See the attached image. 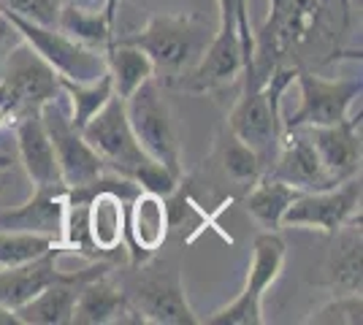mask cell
Instances as JSON below:
<instances>
[{"label":"cell","instance_id":"1","mask_svg":"<svg viewBox=\"0 0 363 325\" xmlns=\"http://www.w3.org/2000/svg\"><path fill=\"white\" fill-rule=\"evenodd\" d=\"M347 16V0H269V16L252 30V74L242 76L263 84L277 65L309 68L336 60Z\"/></svg>","mask_w":363,"mask_h":325},{"label":"cell","instance_id":"2","mask_svg":"<svg viewBox=\"0 0 363 325\" xmlns=\"http://www.w3.org/2000/svg\"><path fill=\"white\" fill-rule=\"evenodd\" d=\"M82 136L95 149V155L101 157L104 169L111 171L114 176H122L141 190L157 193L163 198L177 193L179 179L166 166L152 160L133 136L122 98L111 95L106 106L82 127Z\"/></svg>","mask_w":363,"mask_h":325},{"label":"cell","instance_id":"3","mask_svg":"<svg viewBox=\"0 0 363 325\" xmlns=\"http://www.w3.org/2000/svg\"><path fill=\"white\" fill-rule=\"evenodd\" d=\"M114 41L138 47L152 60V68L160 74L163 84L177 87L182 76H187V71L201 60L212 33L198 14H155L141 30Z\"/></svg>","mask_w":363,"mask_h":325},{"label":"cell","instance_id":"4","mask_svg":"<svg viewBox=\"0 0 363 325\" xmlns=\"http://www.w3.org/2000/svg\"><path fill=\"white\" fill-rule=\"evenodd\" d=\"M125 114L144 152L160 166H166L177 179H182V141L171 106L163 98V84L157 79L144 81L136 93L125 98Z\"/></svg>","mask_w":363,"mask_h":325},{"label":"cell","instance_id":"5","mask_svg":"<svg viewBox=\"0 0 363 325\" xmlns=\"http://www.w3.org/2000/svg\"><path fill=\"white\" fill-rule=\"evenodd\" d=\"M0 16L6 19V25H11L22 41L28 47L46 60L55 74L60 79H71V81H95L101 79L106 71V57L101 49H92L79 44L76 38H71L68 33H62L60 28H44V25H35L30 19H22L9 8H0Z\"/></svg>","mask_w":363,"mask_h":325},{"label":"cell","instance_id":"6","mask_svg":"<svg viewBox=\"0 0 363 325\" xmlns=\"http://www.w3.org/2000/svg\"><path fill=\"white\" fill-rule=\"evenodd\" d=\"M288 261V244L277 231H263L252 241V261L247 271L244 290L228 307L217 309L206 320L209 325H260L263 323V295L279 279Z\"/></svg>","mask_w":363,"mask_h":325},{"label":"cell","instance_id":"7","mask_svg":"<svg viewBox=\"0 0 363 325\" xmlns=\"http://www.w3.org/2000/svg\"><path fill=\"white\" fill-rule=\"evenodd\" d=\"M60 93V76L28 44H19L9 55L6 71L0 76V111H6L9 120L38 114L44 103Z\"/></svg>","mask_w":363,"mask_h":325},{"label":"cell","instance_id":"8","mask_svg":"<svg viewBox=\"0 0 363 325\" xmlns=\"http://www.w3.org/2000/svg\"><path fill=\"white\" fill-rule=\"evenodd\" d=\"M136 277L128 287H122L128 301L138 309V314L155 325H196L198 317L193 314L179 271L174 266L147 263L133 266Z\"/></svg>","mask_w":363,"mask_h":325},{"label":"cell","instance_id":"9","mask_svg":"<svg viewBox=\"0 0 363 325\" xmlns=\"http://www.w3.org/2000/svg\"><path fill=\"white\" fill-rule=\"evenodd\" d=\"M62 98H65V93L52 98L49 103L41 106L38 114H41V122H44L49 141L55 147L62 185L68 190H76V187L92 185L98 176L106 173V169H104L101 157L95 155V149L84 141L82 130L71 122V111H68Z\"/></svg>","mask_w":363,"mask_h":325},{"label":"cell","instance_id":"10","mask_svg":"<svg viewBox=\"0 0 363 325\" xmlns=\"http://www.w3.org/2000/svg\"><path fill=\"white\" fill-rule=\"evenodd\" d=\"M296 84L301 90V103L288 114L282 130L342 122L350 117V106L363 90L361 79H325L312 68H298Z\"/></svg>","mask_w":363,"mask_h":325},{"label":"cell","instance_id":"11","mask_svg":"<svg viewBox=\"0 0 363 325\" xmlns=\"http://www.w3.org/2000/svg\"><path fill=\"white\" fill-rule=\"evenodd\" d=\"M228 130L255 152L263 171L272 169L282 133H285L282 114H279V106H274L266 98L255 76H244L242 95L236 98V103L228 114Z\"/></svg>","mask_w":363,"mask_h":325},{"label":"cell","instance_id":"12","mask_svg":"<svg viewBox=\"0 0 363 325\" xmlns=\"http://www.w3.org/2000/svg\"><path fill=\"white\" fill-rule=\"evenodd\" d=\"M361 173H355L328 190L301 193L282 215V228H309L331 236L347 219L361 215Z\"/></svg>","mask_w":363,"mask_h":325},{"label":"cell","instance_id":"13","mask_svg":"<svg viewBox=\"0 0 363 325\" xmlns=\"http://www.w3.org/2000/svg\"><path fill=\"white\" fill-rule=\"evenodd\" d=\"M171 228V209L168 198L138 190L136 195L125 206V249H128V263L141 266L157 255L163 247Z\"/></svg>","mask_w":363,"mask_h":325},{"label":"cell","instance_id":"14","mask_svg":"<svg viewBox=\"0 0 363 325\" xmlns=\"http://www.w3.org/2000/svg\"><path fill=\"white\" fill-rule=\"evenodd\" d=\"M244 74V49L236 30H220L212 35L209 47L203 49L201 60L182 76L179 90L190 93H217L230 87Z\"/></svg>","mask_w":363,"mask_h":325},{"label":"cell","instance_id":"15","mask_svg":"<svg viewBox=\"0 0 363 325\" xmlns=\"http://www.w3.org/2000/svg\"><path fill=\"white\" fill-rule=\"evenodd\" d=\"M111 266H114L111 261H98V263L84 268V271L65 274L62 279L44 287L38 295H33L30 301H25L22 307H16V320L22 325H68L74 320L76 295H79L82 282H87L92 277H101V274H108Z\"/></svg>","mask_w":363,"mask_h":325},{"label":"cell","instance_id":"16","mask_svg":"<svg viewBox=\"0 0 363 325\" xmlns=\"http://www.w3.org/2000/svg\"><path fill=\"white\" fill-rule=\"evenodd\" d=\"M266 173L288 182L290 187H296L301 193H315V190H328V187L339 185L325 171V166L320 163L318 152H315V147H312L303 127L282 133L277 157H274L272 169Z\"/></svg>","mask_w":363,"mask_h":325},{"label":"cell","instance_id":"17","mask_svg":"<svg viewBox=\"0 0 363 325\" xmlns=\"http://www.w3.org/2000/svg\"><path fill=\"white\" fill-rule=\"evenodd\" d=\"M65 209H68V187L65 185L35 187V193L22 206L0 212V231L38 233L52 241H60Z\"/></svg>","mask_w":363,"mask_h":325},{"label":"cell","instance_id":"18","mask_svg":"<svg viewBox=\"0 0 363 325\" xmlns=\"http://www.w3.org/2000/svg\"><path fill=\"white\" fill-rule=\"evenodd\" d=\"M320 163L336 182L361 173V117H347L336 125L303 127Z\"/></svg>","mask_w":363,"mask_h":325},{"label":"cell","instance_id":"19","mask_svg":"<svg viewBox=\"0 0 363 325\" xmlns=\"http://www.w3.org/2000/svg\"><path fill=\"white\" fill-rule=\"evenodd\" d=\"M65 252L68 249L57 244V247H52L35 261L0 268V307L14 312L25 301H30L33 295H38L44 287H49L52 282L65 277V271L57 268V261Z\"/></svg>","mask_w":363,"mask_h":325},{"label":"cell","instance_id":"20","mask_svg":"<svg viewBox=\"0 0 363 325\" xmlns=\"http://www.w3.org/2000/svg\"><path fill=\"white\" fill-rule=\"evenodd\" d=\"M14 139L19 149V160L25 166V173L30 176L35 187H52L62 185L60 169H57V157L55 147L49 141L41 114H28L14 120Z\"/></svg>","mask_w":363,"mask_h":325},{"label":"cell","instance_id":"21","mask_svg":"<svg viewBox=\"0 0 363 325\" xmlns=\"http://www.w3.org/2000/svg\"><path fill=\"white\" fill-rule=\"evenodd\" d=\"M333 236V247L328 252V287L333 295L361 293L363 285V261H361V215L347 219Z\"/></svg>","mask_w":363,"mask_h":325},{"label":"cell","instance_id":"22","mask_svg":"<svg viewBox=\"0 0 363 325\" xmlns=\"http://www.w3.org/2000/svg\"><path fill=\"white\" fill-rule=\"evenodd\" d=\"M128 307V295L120 285H114L108 274L92 277L82 282L76 295L74 320L76 325H108L117 323L122 312Z\"/></svg>","mask_w":363,"mask_h":325},{"label":"cell","instance_id":"23","mask_svg":"<svg viewBox=\"0 0 363 325\" xmlns=\"http://www.w3.org/2000/svg\"><path fill=\"white\" fill-rule=\"evenodd\" d=\"M301 195V190L290 187L288 182L277 179L272 173H260L250 195L244 198V209L255 222H260V228L266 231H279L282 228V215L288 212V206Z\"/></svg>","mask_w":363,"mask_h":325},{"label":"cell","instance_id":"24","mask_svg":"<svg viewBox=\"0 0 363 325\" xmlns=\"http://www.w3.org/2000/svg\"><path fill=\"white\" fill-rule=\"evenodd\" d=\"M104 57H106V71L111 76V84H114V95L122 101L130 93H136L144 81L155 79L152 60L133 44L114 41L106 47Z\"/></svg>","mask_w":363,"mask_h":325},{"label":"cell","instance_id":"25","mask_svg":"<svg viewBox=\"0 0 363 325\" xmlns=\"http://www.w3.org/2000/svg\"><path fill=\"white\" fill-rule=\"evenodd\" d=\"M57 28L76 38L79 44L106 52L108 44L117 38V25H111L101 8H79V6H65L60 8V22Z\"/></svg>","mask_w":363,"mask_h":325},{"label":"cell","instance_id":"26","mask_svg":"<svg viewBox=\"0 0 363 325\" xmlns=\"http://www.w3.org/2000/svg\"><path fill=\"white\" fill-rule=\"evenodd\" d=\"M60 87L65 93V101L71 106V122L82 130L84 125L90 122L92 117L108 103V98L114 95V84L111 76L104 74L95 81H71V79H60Z\"/></svg>","mask_w":363,"mask_h":325},{"label":"cell","instance_id":"27","mask_svg":"<svg viewBox=\"0 0 363 325\" xmlns=\"http://www.w3.org/2000/svg\"><path fill=\"white\" fill-rule=\"evenodd\" d=\"M60 241H52L38 233H22V231H0V268L19 266L41 258L44 252L57 247Z\"/></svg>","mask_w":363,"mask_h":325},{"label":"cell","instance_id":"28","mask_svg":"<svg viewBox=\"0 0 363 325\" xmlns=\"http://www.w3.org/2000/svg\"><path fill=\"white\" fill-rule=\"evenodd\" d=\"M217 152H220V163H223L225 173L233 176L236 182H255L260 173H266L255 152L236 139L230 130L225 133V139L220 141Z\"/></svg>","mask_w":363,"mask_h":325},{"label":"cell","instance_id":"29","mask_svg":"<svg viewBox=\"0 0 363 325\" xmlns=\"http://www.w3.org/2000/svg\"><path fill=\"white\" fill-rule=\"evenodd\" d=\"M220 6V30H236L244 49V74H252V25H250V0H217Z\"/></svg>","mask_w":363,"mask_h":325},{"label":"cell","instance_id":"30","mask_svg":"<svg viewBox=\"0 0 363 325\" xmlns=\"http://www.w3.org/2000/svg\"><path fill=\"white\" fill-rule=\"evenodd\" d=\"M309 325H361L363 323V298L361 293H339L328 304L306 317Z\"/></svg>","mask_w":363,"mask_h":325},{"label":"cell","instance_id":"31","mask_svg":"<svg viewBox=\"0 0 363 325\" xmlns=\"http://www.w3.org/2000/svg\"><path fill=\"white\" fill-rule=\"evenodd\" d=\"M0 8H9L22 19H30L44 28H57L62 0H0Z\"/></svg>","mask_w":363,"mask_h":325},{"label":"cell","instance_id":"32","mask_svg":"<svg viewBox=\"0 0 363 325\" xmlns=\"http://www.w3.org/2000/svg\"><path fill=\"white\" fill-rule=\"evenodd\" d=\"M65 6H79V8H101L104 11V3L106 0H62Z\"/></svg>","mask_w":363,"mask_h":325},{"label":"cell","instance_id":"33","mask_svg":"<svg viewBox=\"0 0 363 325\" xmlns=\"http://www.w3.org/2000/svg\"><path fill=\"white\" fill-rule=\"evenodd\" d=\"M0 325H22L16 320V314L11 309H6V307H0Z\"/></svg>","mask_w":363,"mask_h":325},{"label":"cell","instance_id":"34","mask_svg":"<svg viewBox=\"0 0 363 325\" xmlns=\"http://www.w3.org/2000/svg\"><path fill=\"white\" fill-rule=\"evenodd\" d=\"M9 122V114L6 111H0V130H3V125Z\"/></svg>","mask_w":363,"mask_h":325},{"label":"cell","instance_id":"35","mask_svg":"<svg viewBox=\"0 0 363 325\" xmlns=\"http://www.w3.org/2000/svg\"><path fill=\"white\" fill-rule=\"evenodd\" d=\"M6 185V169H0V187Z\"/></svg>","mask_w":363,"mask_h":325}]
</instances>
